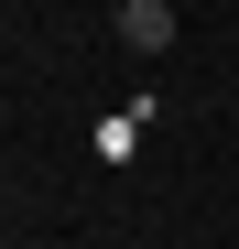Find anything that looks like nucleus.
Listing matches in <instances>:
<instances>
[{"instance_id":"obj_1","label":"nucleus","mask_w":239,"mask_h":249,"mask_svg":"<svg viewBox=\"0 0 239 249\" xmlns=\"http://www.w3.org/2000/svg\"><path fill=\"white\" fill-rule=\"evenodd\" d=\"M120 44L131 54H174V0H120Z\"/></svg>"},{"instance_id":"obj_2","label":"nucleus","mask_w":239,"mask_h":249,"mask_svg":"<svg viewBox=\"0 0 239 249\" xmlns=\"http://www.w3.org/2000/svg\"><path fill=\"white\" fill-rule=\"evenodd\" d=\"M141 152V108H120V119H98V162H131Z\"/></svg>"}]
</instances>
